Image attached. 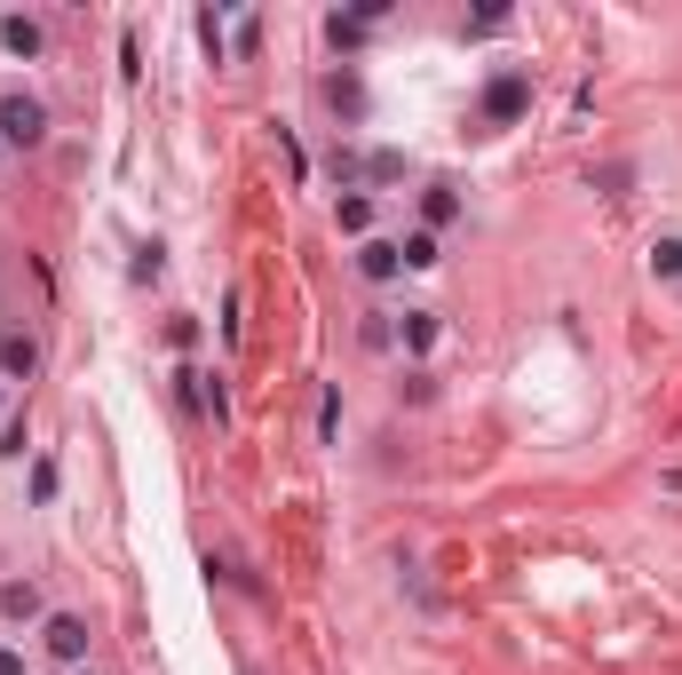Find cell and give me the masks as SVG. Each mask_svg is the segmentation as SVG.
I'll return each instance as SVG.
<instances>
[{"instance_id":"6da1fadb","label":"cell","mask_w":682,"mask_h":675,"mask_svg":"<svg viewBox=\"0 0 682 675\" xmlns=\"http://www.w3.org/2000/svg\"><path fill=\"white\" fill-rule=\"evenodd\" d=\"M41 135H48V104H41V95H0V144L32 151Z\"/></svg>"},{"instance_id":"7a4b0ae2","label":"cell","mask_w":682,"mask_h":675,"mask_svg":"<svg viewBox=\"0 0 682 675\" xmlns=\"http://www.w3.org/2000/svg\"><path fill=\"white\" fill-rule=\"evenodd\" d=\"M532 112V72H500L492 88H485V120L492 127H516Z\"/></svg>"},{"instance_id":"3957f363","label":"cell","mask_w":682,"mask_h":675,"mask_svg":"<svg viewBox=\"0 0 682 675\" xmlns=\"http://www.w3.org/2000/svg\"><path fill=\"white\" fill-rule=\"evenodd\" d=\"M41 644H48V660H64V667H80V660H88V620H80V612H48V628H41Z\"/></svg>"},{"instance_id":"277c9868","label":"cell","mask_w":682,"mask_h":675,"mask_svg":"<svg viewBox=\"0 0 682 675\" xmlns=\"http://www.w3.org/2000/svg\"><path fill=\"white\" fill-rule=\"evenodd\" d=\"M41 374V342H32V334H0V382H32Z\"/></svg>"},{"instance_id":"5b68a950","label":"cell","mask_w":682,"mask_h":675,"mask_svg":"<svg viewBox=\"0 0 682 675\" xmlns=\"http://www.w3.org/2000/svg\"><path fill=\"white\" fill-rule=\"evenodd\" d=\"M357 270H365V279H373V286H389V279H397V270H405V255H397L389 239H365V247H357Z\"/></svg>"},{"instance_id":"8992f818","label":"cell","mask_w":682,"mask_h":675,"mask_svg":"<svg viewBox=\"0 0 682 675\" xmlns=\"http://www.w3.org/2000/svg\"><path fill=\"white\" fill-rule=\"evenodd\" d=\"M0 48L9 56H41V24L32 16H0Z\"/></svg>"},{"instance_id":"52a82bcc","label":"cell","mask_w":682,"mask_h":675,"mask_svg":"<svg viewBox=\"0 0 682 675\" xmlns=\"http://www.w3.org/2000/svg\"><path fill=\"white\" fill-rule=\"evenodd\" d=\"M0 612H9V620H41V588H32V581H9V588H0Z\"/></svg>"},{"instance_id":"ba28073f","label":"cell","mask_w":682,"mask_h":675,"mask_svg":"<svg viewBox=\"0 0 682 675\" xmlns=\"http://www.w3.org/2000/svg\"><path fill=\"white\" fill-rule=\"evenodd\" d=\"M421 215H429V230H445V223L461 215V199H453V183H429V191H421Z\"/></svg>"},{"instance_id":"9c48e42d","label":"cell","mask_w":682,"mask_h":675,"mask_svg":"<svg viewBox=\"0 0 682 675\" xmlns=\"http://www.w3.org/2000/svg\"><path fill=\"white\" fill-rule=\"evenodd\" d=\"M341 230H350V239H365V230H373V199H365V191L341 199Z\"/></svg>"},{"instance_id":"30bf717a","label":"cell","mask_w":682,"mask_h":675,"mask_svg":"<svg viewBox=\"0 0 682 675\" xmlns=\"http://www.w3.org/2000/svg\"><path fill=\"white\" fill-rule=\"evenodd\" d=\"M326 32H333V48H357V41H365V32H373V16H365V9H357V16H333Z\"/></svg>"},{"instance_id":"8fae6325","label":"cell","mask_w":682,"mask_h":675,"mask_svg":"<svg viewBox=\"0 0 682 675\" xmlns=\"http://www.w3.org/2000/svg\"><path fill=\"white\" fill-rule=\"evenodd\" d=\"M397 255H405V270H429V262H436V230H413Z\"/></svg>"},{"instance_id":"7c38bea8","label":"cell","mask_w":682,"mask_h":675,"mask_svg":"<svg viewBox=\"0 0 682 675\" xmlns=\"http://www.w3.org/2000/svg\"><path fill=\"white\" fill-rule=\"evenodd\" d=\"M436 342V318L429 311H405V350H429Z\"/></svg>"},{"instance_id":"4fadbf2b","label":"cell","mask_w":682,"mask_h":675,"mask_svg":"<svg viewBox=\"0 0 682 675\" xmlns=\"http://www.w3.org/2000/svg\"><path fill=\"white\" fill-rule=\"evenodd\" d=\"M651 270H659V279H682V239H659L651 247Z\"/></svg>"},{"instance_id":"5bb4252c","label":"cell","mask_w":682,"mask_h":675,"mask_svg":"<svg viewBox=\"0 0 682 675\" xmlns=\"http://www.w3.org/2000/svg\"><path fill=\"white\" fill-rule=\"evenodd\" d=\"M365 176H373V183H397V176H405V151H373Z\"/></svg>"},{"instance_id":"9a60e30c","label":"cell","mask_w":682,"mask_h":675,"mask_svg":"<svg viewBox=\"0 0 682 675\" xmlns=\"http://www.w3.org/2000/svg\"><path fill=\"white\" fill-rule=\"evenodd\" d=\"M333 112L357 120V112H365V88H357V80H333Z\"/></svg>"},{"instance_id":"2e32d148","label":"cell","mask_w":682,"mask_h":675,"mask_svg":"<svg viewBox=\"0 0 682 675\" xmlns=\"http://www.w3.org/2000/svg\"><path fill=\"white\" fill-rule=\"evenodd\" d=\"M198 48H207V56L223 64V16H215V9H207V16H198Z\"/></svg>"},{"instance_id":"e0dca14e","label":"cell","mask_w":682,"mask_h":675,"mask_svg":"<svg viewBox=\"0 0 682 675\" xmlns=\"http://www.w3.org/2000/svg\"><path fill=\"white\" fill-rule=\"evenodd\" d=\"M32 446V437H24V414H9V421H0V453H24Z\"/></svg>"},{"instance_id":"ac0fdd59","label":"cell","mask_w":682,"mask_h":675,"mask_svg":"<svg viewBox=\"0 0 682 675\" xmlns=\"http://www.w3.org/2000/svg\"><path fill=\"white\" fill-rule=\"evenodd\" d=\"M32 500H56V461H32Z\"/></svg>"},{"instance_id":"d6986e66","label":"cell","mask_w":682,"mask_h":675,"mask_svg":"<svg viewBox=\"0 0 682 675\" xmlns=\"http://www.w3.org/2000/svg\"><path fill=\"white\" fill-rule=\"evenodd\" d=\"M333 429H341V397L326 390V397H318V437H333Z\"/></svg>"},{"instance_id":"ffe728a7","label":"cell","mask_w":682,"mask_h":675,"mask_svg":"<svg viewBox=\"0 0 682 675\" xmlns=\"http://www.w3.org/2000/svg\"><path fill=\"white\" fill-rule=\"evenodd\" d=\"M0 675H24V660H16L9 644H0Z\"/></svg>"},{"instance_id":"44dd1931","label":"cell","mask_w":682,"mask_h":675,"mask_svg":"<svg viewBox=\"0 0 682 675\" xmlns=\"http://www.w3.org/2000/svg\"><path fill=\"white\" fill-rule=\"evenodd\" d=\"M0 421H9V397H0Z\"/></svg>"},{"instance_id":"7402d4cb","label":"cell","mask_w":682,"mask_h":675,"mask_svg":"<svg viewBox=\"0 0 682 675\" xmlns=\"http://www.w3.org/2000/svg\"><path fill=\"white\" fill-rule=\"evenodd\" d=\"M0 151H9V144H0Z\"/></svg>"}]
</instances>
